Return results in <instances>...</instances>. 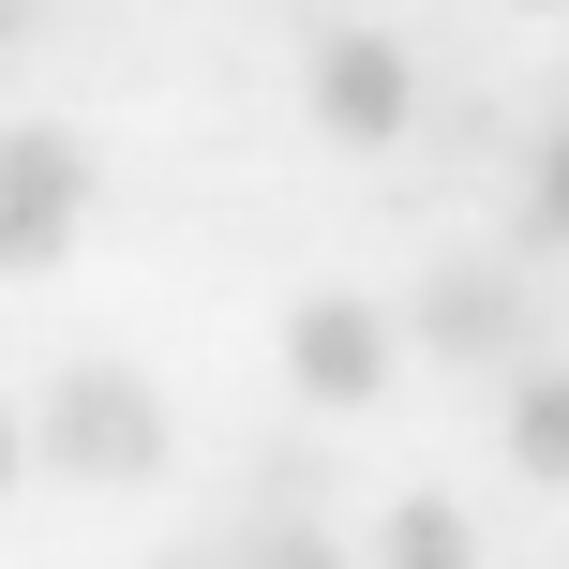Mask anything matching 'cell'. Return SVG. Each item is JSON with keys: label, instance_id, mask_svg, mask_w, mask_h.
I'll return each mask as SVG.
<instances>
[{"label": "cell", "instance_id": "3957f363", "mask_svg": "<svg viewBox=\"0 0 569 569\" xmlns=\"http://www.w3.org/2000/svg\"><path fill=\"white\" fill-rule=\"evenodd\" d=\"M76 226H90V150L46 136V120L0 136V270H60Z\"/></svg>", "mask_w": 569, "mask_h": 569}, {"label": "cell", "instance_id": "ba28073f", "mask_svg": "<svg viewBox=\"0 0 569 569\" xmlns=\"http://www.w3.org/2000/svg\"><path fill=\"white\" fill-rule=\"evenodd\" d=\"M226 540H240V569H345V540L315 510H256V525H226Z\"/></svg>", "mask_w": 569, "mask_h": 569}, {"label": "cell", "instance_id": "5b68a950", "mask_svg": "<svg viewBox=\"0 0 569 569\" xmlns=\"http://www.w3.org/2000/svg\"><path fill=\"white\" fill-rule=\"evenodd\" d=\"M405 106H420V76H405L390 30H330V46H315V120H330L345 150H390Z\"/></svg>", "mask_w": 569, "mask_h": 569}, {"label": "cell", "instance_id": "277c9868", "mask_svg": "<svg viewBox=\"0 0 569 569\" xmlns=\"http://www.w3.org/2000/svg\"><path fill=\"white\" fill-rule=\"evenodd\" d=\"M284 390L300 405H390V315L345 300V284H315V300L284 315Z\"/></svg>", "mask_w": 569, "mask_h": 569}, {"label": "cell", "instance_id": "7a4b0ae2", "mask_svg": "<svg viewBox=\"0 0 569 569\" xmlns=\"http://www.w3.org/2000/svg\"><path fill=\"white\" fill-rule=\"evenodd\" d=\"M540 330H555V300H540L510 256H435V270H420V345H435L450 375H525Z\"/></svg>", "mask_w": 569, "mask_h": 569}, {"label": "cell", "instance_id": "6da1fadb", "mask_svg": "<svg viewBox=\"0 0 569 569\" xmlns=\"http://www.w3.org/2000/svg\"><path fill=\"white\" fill-rule=\"evenodd\" d=\"M166 450H180V420H166V390H150L136 360H76L46 405H30V465H60V480H166Z\"/></svg>", "mask_w": 569, "mask_h": 569}, {"label": "cell", "instance_id": "30bf717a", "mask_svg": "<svg viewBox=\"0 0 569 569\" xmlns=\"http://www.w3.org/2000/svg\"><path fill=\"white\" fill-rule=\"evenodd\" d=\"M16 465H30V405H0V495H16Z\"/></svg>", "mask_w": 569, "mask_h": 569}, {"label": "cell", "instance_id": "7c38bea8", "mask_svg": "<svg viewBox=\"0 0 569 569\" xmlns=\"http://www.w3.org/2000/svg\"><path fill=\"white\" fill-rule=\"evenodd\" d=\"M0 60H16V0H0Z\"/></svg>", "mask_w": 569, "mask_h": 569}, {"label": "cell", "instance_id": "8fae6325", "mask_svg": "<svg viewBox=\"0 0 569 569\" xmlns=\"http://www.w3.org/2000/svg\"><path fill=\"white\" fill-rule=\"evenodd\" d=\"M150 569H240V540H180V555H150Z\"/></svg>", "mask_w": 569, "mask_h": 569}, {"label": "cell", "instance_id": "52a82bcc", "mask_svg": "<svg viewBox=\"0 0 569 569\" xmlns=\"http://www.w3.org/2000/svg\"><path fill=\"white\" fill-rule=\"evenodd\" d=\"M375 555H390V569H480V525H465L450 495H405V510H390V540H375Z\"/></svg>", "mask_w": 569, "mask_h": 569}, {"label": "cell", "instance_id": "4fadbf2b", "mask_svg": "<svg viewBox=\"0 0 569 569\" xmlns=\"http://www.w3.org/2000/svg\"><path fill=\"white\" fill-rule=\"evenodd\" d=\"M510 16H569V0H510Z\"/></svg>", "mask_w": 569, "mask_h": 569}, {"label": "cell", "instance_id": "9c48e42d", "mask_svg": "<svg viewBox=\"0 0 569 569\" xmlns=\"http://www.w3.org/2000/svg\"><path fill=\"white\" fill-rule=\"evenodd\" d=\"M525 240H555V256H569V136L525 150Z\"/></svg>", "mask_w": 569, "mask_h": 569}, {"label": "cell", "instance_id": "8992f818", "mask_svg": "<svg viewBox=\"0 0 569 569\" xmlns=\"http://www.w3.org/2000/svg\"><path fill=\"white\" fill-rule=\"evenodd\" d=\"M510 465H525V480H569V360H525V390H510Z\"/></svg>", "mask_w": 569, "mask_h": 569}, {"label": "cell", "instance_id": "5bb4252c", "mask_svg": "<svg viewBox=\"0 0 569 569\" xmlns=\"http://www.w3.org/2000/svg\"><path fill=\"white\" fill-rule=\"evenodd\" d=\"M555 136H569V76H555Z\"/></svg>", "mask_w": 569, "mask_h": 569}]
</instances>
